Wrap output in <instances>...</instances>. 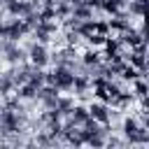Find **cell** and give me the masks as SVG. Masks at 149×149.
Listing matches in <instances>:
<instances>
[{"label": "cell", "instance_id": "cell-2", "mask_svg": "<svg viewBox=\"0 0 149 149\" xmlns=\"http://www.w3.org/2000/svg\"><path fill=\"white\" fill-rule=\"evenodd\" d=\"M26 33H30V28L26 26V21H23V19L12 16V19H7V21H2V37H5V40L19 42Z\"/></svg>", "mask_w": 149, "mask_h": 149}, {"label": "cell", "instance_id": "cell-13", "mask_svg": "<svg viewBox=\"0 0 149 149\" xmlns=\"http://www.w3.org/2000/svg\"><path fill=\"white\" fill-rule=\"evenodd\" d=\"M72 105H74V98H70V95H58V98H56V109L61 112L63 119L68 116V112L72 109Z\"/></svg>", "mask_w": 149, "mask_h": 149}, {"label": "cell", "instance_id": "cell-4", "mask_svg": "<svg viewBox=\"0 0 149 149\" xmlns=\"http://www.w3.org/2000/svg\"><path fill=\"white\" fill-rule=\"evenodd\" d=\"M28 63H33L35 68H47L49 65V51H47V44H40V42H30L28 44Z\"/></svg>", "mask_w": 149, "mask_h": 149}, {"label": "cell", "instance_id": "cell-3", "mask_svg": "<svg viewBox=\"0 0 149 149\" xmlns=\"http://www.w3.org/2000/svg\"><path fill=\"white\" fill-rule=\"evenodd\" d=\"M77 61H79V54H77V47H72V44H65L63 49L49 54V63H54V65H68V68H72Z\"/></svg>", "mask_w": 149, "mask_h": 149}, {"label": "cell", "instance_id": "cell-11", "mask_svg": "<svg viewBox=\"0 0 149 149\" xmlns=\"http://www.w3.org/2000/svg\"><path fill=\"white\" fill-rule=\"evenodd\" d=\"M14 93H16L21 100H35V95H37V86H33L30 81H26V84L16 86V88H14Z\"/></svg>", "mask_w": 149, "mask_h": 149}, {"label": "cell", "instance_id": "cell-16", "mask_svg": "<svg viewBox=\"0 0 149 149\" xmlns=\"http://www.w3.org/2000/svg\"><path fill=\"white\" fill-rule=\"evenodd\" d=\"M74 30L79 33V37H81V40H86V37H88V35L93 33V19H86V21H79Z\"/></svg>", "mask_w": 149, "mask_h": 149}, {"label": "cell", "instance_id": "cell-5", "mask_svg": "<svg viewBox=\"0 0 149 149\" xmlns=\"http://www.w3.org/2000/svg\"><path fill=\"white\" fill-rule=\"evenodd\" d=\"M137 130H140V121H137V116H135V114L123 116V123H121V135H123L126 147H133V144H135V135H137Z\"/></svg>", "mask_w": 149, "mask_h": 149}, {"label": "cell", "instance_id": "cell-14", "mask_svg": "<svg viewBox=\"0 0 149 149\" xmlns=\"http://www.w3.org/2000/svg\"><path fill=\"white\" fill-rule=\"evenodd\" d=\"M79 61H81L84 65H95V63L102 61V58H100V54H98L93 47H88V49H84V54H79Z\"/></svg>", "mask_w": 149, "mask_h": 149}, {"label": "cell", "instance_id": "cell-1", "mask_svg": "<svg viewBox=\"0 0 149 149\" xmlns=\"http://www.w3.org/2000/svg\"><path fill=\"white\" fill-rule=\"evenodd\" d=\"M72 79H74V72L68 65H54V70L47 72L44 84H51L58 91H72Z\"/></svg>", "mask_w": 149, "mask_h": 149}, {"label": "cell", "instance_id": "cell-15", "mask_svg": "<svg viewBox=\"0 0 149 149\" xmlns=\"http://www.w3.org/2000/svg\"><path fill=\"white\" fill-rule=\"evenodd\" d=\"M54 12H56V19H68L70 12H72V5L68 0H56L54 2Z\"/></svg>", "mask_w": 149, "mask_h": 149}, {"label": "cell", "instance_id": "cell-6", "mask_svg": "<svg viewBox=\"0 0 149 149\" xmlns=\"http://www.w3.org/2000/svg\"><path fill=\"white\" fill-rule=\"evenodd\" d=\"M86 109H88V116L95 119L98 123H112V119H109V109H112V107H109L107 102H100V100L93 98Z\"/></svg>", "mask_w": 149, "mask_h": 149}, {"label": "cell", "instance_id": "cell-21", "mask_svg": "<svg viewBox=\"0 0 149 149\" xmlns=\"http://www.w3.org/2000/svg\"><path fill=\"white\" fill-rule=\"evenodd\" d=\"M105 147H126V142L121 140V137H116V135H107V140H105Z\"/></svg>", "mask_w": 149, "mask_h": 149}, {"label": "cell", "instance_id": "cell-7", "mask_svg": "<svg viewBox=\"0 0 149 149\" xmlns=\"http://www.w3.org/2000/svg\"><path fill=\"white\" fill-rule=\"evenodd\" d=\"M70 123H74V126H81L86 119H88V109H86V105H72V109L68 112V116H65Z\"/></svg>", "mask_w": 149, "mask_h": 149}, {"label": "cell", "instance_id": "cell-17", "mask_svg": "<svg viewBox=\"0 0 149 149\" xmlns=\"http://www.w3.org/2000/svg\"><path fill=\"white\" fill-rule=\"evenodd\" d=\"M121 7H123V5H121L119 0H102V7H100V9H102L105 14H109V16H114L116 12H121Z\"/></svg>", "mask_w": 149, "mask_h": 149}, {"label": "cell", "instance_id": "cell-10", "mask_svg": "<svg viewBox=\"0 0 149 149\" xmlns=\"http://www.w3.org/2000/svg\"><path fill=\"white\" fill-rule=\"evenodd\" d=\"M35 144H40V147H54V144H61V140H58V137H54L49 130L40 128V130L35 133Z\"/></svg>", "mask_w": 149, "mask_h": 149}, {"label": "cell", "instance_id": "cell-19", "mask_svg": "<svg viewBox=\"0 0 149 149\" xmlns=\"http://www.w3.org/2000/svg\"><path fill=\"white\" fill-rule=\"evenodd\" d=\"M105 37H107V35H98V33H91V35H88V37H86L84 42H86L88 47H93V49H95V47H102Z\"/></svg>", "mask_w": 149, "mask_h": 149}, {"label": "cell", "instance_id": "cell-20", "mask_svg": "<svg viewBox=\"0 0 149 149\" xmlns=\"http://www.w3.org/2000/svg\"><path fill=\"white\" fill-rule=\"evenodd\" d=\"M93 33H98V35H109V23H107V21H95V19H93Z\"/></svg>", "mask_w": 149, "mask_h": 149}, {"label": "cell", "instance_id": "cell-12", "mask_svg": "<svg viewBox=\"0 0 149 149\" xmlns=\"http://www.w3.org/2000/svg\"><path fill=\"white\" fill-rule=\"evenodd\" d=\"M72 91H74L77 95L91 91V79H88L86 74H74V79H72Z\"/></svg>", "mask_w": 149, "mask_h": 149}, {"label": "cell", "instance_id": "cell-9", "mask_svg": "<svg viewBox=\"0 0 149 149\" xmlns=\"http://www.w3.org/2000/svg\"><path fill=\"white\" fill-rule=\"evenodd\" d=\"M70 16H74V19H79V21H86V19H93V9L84 2V0H79L77 5H72V12H70Z\"/></svg>", "mask_w": 149, "mask_h": 149}, {"label": "cell", "instance_id": "cell-8", "mask_svg": "<svg viewBox=\"0 0 149 149\" xmlns=\"http://www.w3.org/2000/svg\"><path fill=\"white\" fill-rule=\"evenodd\" d=\"M14 93V79H12V65L0 72V98Z\"/></svg>", "mask_w": 149, "mask_h": 149}, {"label": "cell", "instance_id": "cell-18", "mask_svg": "<svg viewBox=\"0 0 149 149\" xmlns=\"http://www.w3.org/2000/svg\"><path fill=\"white\" fill-rule=\"evenodd\" d=\"M79 42H81V37H79V33H77V30H72V28H65V44H72V47H79Z\"/></svg>", "mask_w": 149, "mask_h": 149}]
</instances>
